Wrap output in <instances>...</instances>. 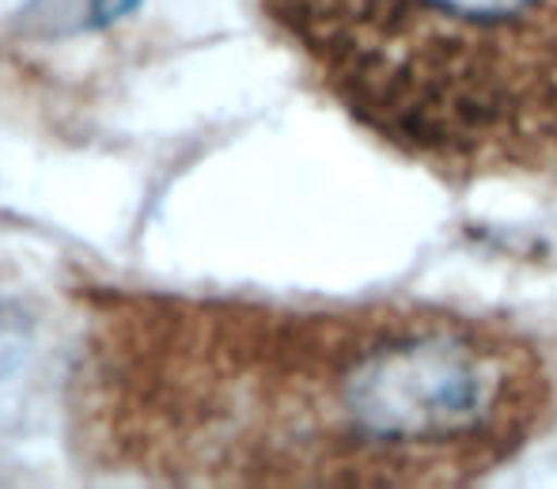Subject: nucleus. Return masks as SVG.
<instances>
[{"instance_id":"nucleus-1","label":"nucleus","mask_w":557,"mask_h":489,"mask_svg":"<svg viewBox=\"0 0 557 489\" xmlns=\"http://www.w3.org/2000/svg\"><path fill=\"white\" fill-rule=\"evenodd\" d=\"M391 145L459 168L557 160V0H270Z\"/></svg>"},{"instance_id":"nucleus-2","label":"nucleus","mask_w":557,"mask_h":489,"mask_svg":"<svg viewBox=\"0 0 557 489\" xmlns=\"http://www.w3.org/2000/svg\"><path fill=\"white\" fill-rule=\"evenodd\" d=\"M137 8L140 0H27L15 15V35L27 42H69L114 27Z\"/></svg>"},{"instance_id":"nucleus-3","label":"nucleus","mask_w":557,"mask_h":489,"mask_svg":"<svg viewBox=\"0 0 557 489\" xmlns=\"http://www.w3.org/2000/svg\"><path fill=\"white\" fill-rule=\"evenodd\" d=\"M30 345V319L15 304H0V380L15 372Z\"/></svg>"}]
</instances>
